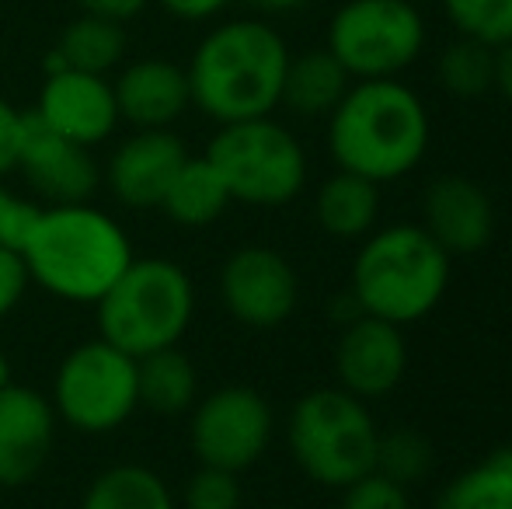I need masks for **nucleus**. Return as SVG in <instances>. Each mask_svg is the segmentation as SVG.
Masks as SVG:
<instances>
[{"label":"nucleus","mask_w":512,"mask_h":509,"mask_svg":"<svg viewBox=\"0 0 512 509\" xmlns=\"http://www.w3.org/2000/svg\"><path fill=\"white\" fill-rule=\"evenodd\" d=\"M140 408L154 415H185L199 401V370L178 346L136 360Z\"/></svg>","instance_id":"4be33fe9"},{"label":"nucleus","mask_w":512,"mask_h":509,"mask_svg":"<svg viewBox=\"0 0 512 509\" xmlns=\"http://www.w3.org/2000/svg\"><path fill=\"white\" fill-rule=\"evenodd\" d=\"M272 429L276 419L269 398L248 384H227L192 405L189 443L199 464L241 475L262 461Z\"/></svg>","instance_id":"9d476101"},{"label":"nucleus","mask_w":512,"mask_h":509,"mask_svg":"<svg viewBox=\"0 0 512 509\" xmlns=\"http://www.w3.org/2000/svg\"><path fill=\"white\" fill-rule=\"evenodd\" d=\"M241 503L244 492L234 471L209 468V464H199V471H192L182 492L185 509H241Z\"/></svg>","instance_id":"c85d7f7f"},{"label":"nucleus","mask_w":512,"mask_h":509,"mask_svg":"<svg viewBox=\"0 0 512 509\" xmlns=\"http://www.w3.org/2000/svg\"><path fill=\"white\" fill-rule=\"evenodd\" d=\"M290 454L317 485L349 489L377 468L380 429L363 398L345 387H317L293 405L286 426Z\"/></svg>","instance_id":"423d86ee"},{"label":"nucleus","mask_w":512,"mask_h":509,"mask_svg":"<svg viewBox=\"0 0 512 509\" xmlns=\"http://www.w3.org/2000/svg\"><path fill=\"white\" fill-rule=\"evenodd\" d=\"M450 286V255L425 227L394 224L370 234L352 262V300L370 318L411 325L443 300Z\"/></svg>","instance_id":"20e7f679"},{"label":"nucleus","mask_w":512,"mask_h":509,"mask_svg":"<svg viewBox=\"0 0 512 509\" xmlns=\"http://www.w3.org/2000/svg\"><path fill=\"white\" fill-rule=\"evenodd\" d=\"M230 192L206 157H189L178 168L157 210L178 227H209L230 210Z\"/></svg>","instance_id":"5701e85b"},{"label":"nucleus","mask_w":512,"mask_h":509,"mask_svg":"<svg viewBox=\"0 0 512 509\" xmlns=\"http://www.w3.org/2000/svg\"><path fill=\"white\" fill-rule=\"evenodd\" d=\"M119 119L133 129H171L192 109L189 74L182 63L143 56L119 70L112 81Z\"/></svg>","instance_id":"f3484780"},{"label":"nucleus","mask_w":512,"mask_h":509,"mask_svg":"<svg viewBox=\"0 0 512 509\" xmlns=\"http://www.w3.org/2000/svg\"><path fill=\"white\" fill-rule=\"evenodd\" d=\"M35 116L53 133L81 143V147H102L119 129V109H115V91L108 77L84 74V70H46Z\"/></svg>","instance_id":"ddd939ff"},{"label":"nucleus","mask_w":512,"mask_h":509,"mask_svg":"<svg viewBox=\"0 0 512 509\" xmlns=\"http://www.w3.org/2000/svg\"><path fill=\"white\" fill-rule=\"evenodd\" d=\"M81 509H178V503L154 468L112 464L88 485Z\"/></svg>","instance_id":"b1692460"},{"label":"nucleus","mask_w":512,"mask_h":509,"mask_svg":"<svg viewBox=\"0 0 512 509\" xmlns=\"http://www.w3.org/2000/svg\"><path fill=\"white\" fill-rule=\"evenodd\" d=\"M380 213V189L377 182L352 171H335L328 182L317 189L314 217L324 227V234L338 241L363 238L373 231Z\"/></svg>","instance_id":"412c9836"},{"label":"nucleus","mask_w":512,"mask_h":509,"mask_svg":"<svg viewBox=\"0 0 512 509\" xmlns=\"http://www.w3.org/2000/svg\"><path fill=\"white\" fill-rule=\"evenodd\" d=\"M28 286H32V276H28V265L21 252L0 248V318H7L25 300Z\"/></svg>","instance_id":"2f4dec72"},{"label":"nucleus","mask_w":512,"mask_h":509,"mask_svg":"<svg viewBox=\"0 0 512 509\" xmlns=\"http://www.w3.org/2000/svg\"><path fill=\"white\" fill-rule=\"evenodd\" d=\"M150 4H154V0H74V7L81 14H98V18L119 21V25L140 18Z\"/></svg>","instance_id":"f704fd0d"},{"label":"nucleus","mask_w":512,"mask_h":509,"mask_svg":"<svg viewBox=\"0 0 512 509\" xmlns=\"http://www.w3.org/2000/svg\"><path fill=\"white\" fill-rule=\"evenodd\" d=\"M28 276L63 304H98L133 262L129 234L91 203L42 206L21 245Z\"/></svg>","instance_id":"f03ea898"},{"label":"nucleus","mask_w":512,"mask_h":509,"mask_svg":"<svg viewBox=\"0 0 512 509\" xmlns=\"http://www.w3.org/2000/svg\"><path fill=\"white\" fill-rule=\"evenodd\" d=\"M338 381L356 398H380L405 381L408 346L401 325L359 314L345 325L335 353Z\"/></svg>","instance_id":"dca6fc26"},{"label":"nucleus","mask_w":512,"mask_h":509,"mask_svg":"<svg viewBox=\"0 0 512 509\" xmlns=\"http://www.w3.org/2000/svg\"><path fill=\"white\" fill-rule=\"evenodd\" d=\"M495 88L512 105V42L495 49Z\"/></svg>","instance_id":"c9c22d12"},{"label":"nucleus","mask_w":512,"mask_h":509,"mask_svg":"<svg viewBox=\"0 0 512 509\" xmlns=\"http://www.w3.org/2000/svg\"><path fill=\"white\" fill-rule=\"evenodd\" d=\"M189 161V147L175 129H133L108 157L102 182L126 210H157Z\"/></svg>","instance_id":"4468645a"},{"label":"nucleus","mask_w":512,"mask_h":509,"mask_svg":"<svg viewBox=\"0 0 512 509\" xmlns=\"http://www.w3.org/2000/svg\"><path fill=\"white\" fill-rule=\"evenodd\" d=\"M443 11L464 39L492 49L512 42V0H443Z\"/></svg>","instance_id":"bb28decb"},{"label":"nucleus","mask_w":512,"mask_h":509,"mask_svg":"<svg viewBox=\"0 0 512 509\" xmlns=\"http://www.w3.org/2000/svg\"><path fill=\"white\" fill-rule=\"evenodd\" d=\"M328 150L338 171L384 185L408 175L429 150V112L398 77L352 81L328 116Z\"/></svg>","instance_id":"7ed1b4c3"},{"label":"nucleus","mask_w":512,"mask_h":509,"mask_svg":"<svg viewBox=\"0 0 512 509\" xmlns=\"http://www.w3.org/2000/svg\"><path fill=\"white\" fill-rule=\"evenodd\" d=\"M7 384H11V360L0 353V387H7Z\"/></svg>","instance_id":"4c0bfd02"},{"label":"nucleus","mask_w":512,"mask_h":509,"mask_svg":"<svg viewBox=\"0 0 512 509\" xmlns=\"http://www.w3.org/2000/svg\"><path fill=\"white\" fill-rule=\"evenodd\" d=\"M14 171L25 175L28 189L46 206L91 203V196L102 185V168H98L91 147L53 133L35 112H25Z\"/></svg>","instance_id":"f8f14e48"},{"label":"nucleus","mask_w":512,"mask_h":509,"mask_svg":"<svg viewBox=\"0 0 512 509\" xmlns=\"http://www.w3.org/2000/svg\"><path fill=\"white\" fill-rule=\"evenodd\" d=\"M203 157L223 178L234 203L272 210L293 203L307 185L304 143L272 116L220 126Z\"/></svg>","instance_id":"0eeeda50"},{"label":"nucleus","mask_w":512,"mask_h":509,"mask_svg":"<svg viewBox=\"0 0 512 509\" xmlns=\"http://www.w3.org/2000/svg\"><path fill=\"white\" fill-rule=\"evenodd\" d=\"M432 468V443L415 429H391L377 443V475L391 478L398 485H411L425 478Z\"/></svg>","instance_id":"cd10ccee"},{"label":"nucleus","mask_w":512,"mask_h":509,"mask_svg":"<svg viewBox=\"0 0 512 509\" xmlns=\"http://www.w3.org/2000/svg\"><path fill=\"white\" fill-rule=\"evenodd\" d=\"M244 4L258 7V11H265V14H290V11L307 7L310 0H244Z\"/></svg>","instance_id":"e433bc0d"},{"label":"nucleus","mask_w":512,"mask_h":509,"mask_svg":"<svg viewBox=\"0 0 512 509\" xmlns=\"http://www.w3.org/2000/svg\"><path fill=\"white\" fill-rule=\"evenodd\" d=\"M290 46L258 18H234L209 28L185 67L192 105L213 123H244L279 109Z\"/></svg>","instance_id":"f257e3e1"},{"label":"nucleus","mask_w":512,"mask_h":509,"mask_svg":"<svg viewBox=\"0 0 512 509\" xmlns=\"http://www.w3.org/2000/svg\"><path fill=\"white\" fill-rule=\"evenodd\" d=\"M56 429H60V415L46 394L14 381L0 387V485L4 489H18L46 468Z\"/></svg>","instance_id":"2eb2a0df"},{"label":"nucleus","mask_w":512,"mask_h":509,"mask_svg":"<svg viewBox=\"0 0 512 509\" xmlns=\"http://www.w3.org/2000/svg\"><path fill=\"white\" fill-rule=\"evenodd\" d=\"M436 509H512V447H499L460 471L439 492Z\"/></svg>","instance_id":"393cba45"},{"label":"nucleus","mask_w":512,"mask_h":509,"mask_svg":"<svg viewBox=\"0 0 512 509\" xmlns=\"http://www.w3.org/2000/svg\"><path fill=\"white\" fill-rule=\"evenodd\" d=\"M342 492V509H411L405 485L391 482V478L377 475V471L363 475Z\"/></svg>","instance_id":"c756f323"},{"label":"nucleus","mask_w":512,"mask_h":509,"mask_svg":"<svg viewBox=\"0 0 512 509\" xmlns=\"http://www.w3.org/2000/svg\"><path fill=\"white\" fill-rule=\"evenodd\" d=\"M349 88H352L349 70H345L328 49H307V53H297V56L290 53L279 105H286L290 112L307 116V119L331 116Z\"/></svg>","instance_id":"aec40b11"},{"label":"nucleus","mask_w":512,"mask_h":509,"mask_svg":"<svg viewBox=\"0 0 512 509\" xmlns=\"http://www.w3.org/2000/svg\"><path fill=\"white\" fill-rule=\"evenodd\" d=\"M422 217H425L422 227L446 255H474L495 234L492 196L464 175L436 178L425 189Z\"/></svg>","instance_id":"a211bd4d"},{"label":"nucleus","mask_w":512,"mask_h":509,"mask_svg":"<svg viewBox=\"0 0 512 509\" xmlns=\"http://www.w3.org/2000/svg\"><path fill=\"white\" fill-rule=\"evenodd\" d=\"M425 21L411 0H345L328 21V53L352 81L398 77L422 56Z\"/></svg>","instance_id":"1a4fd4ad"},{"label":"nucleus","mask_w":512,"mask_h":509,"mask_svg":"<svg viewBox=\"0 0 512 509\" xmlns=\"http://www.w3.org/2000/svg\"><path fill=\"white\" fill-rule=\"evenodd\" d=\"M53 401L63 426L84 436L115 433L140 408L136 360L112 342L88 339L60 360L53 377Z\"/></svg>","instance_id":"6e6552de"},{"label":"nucleus","mask_w":512,"mask_h":509,"mask_svg":"<svg viewBox=\"0 0 512 509\" xmlns=\"http://www.w3.org/2000/svg\"><path fill=\"white\" fill-rule=\"evenodd\" d=\"M164 14H171L175 21H185V25H203V21H213L227 11L230 0H154Z\"/></svg>","instance_id":"72a5a7b5"},{"label":"nucleus","mask_w":512,"mask_h":509,"mask_svg":"<svg viewBox=\"0 0 512 509\" xmlns=\"http://www.w3.org/2000/svg\"><path fill=\"white\" fill-rule=\"evenodd\" d=\"M95 307L98 335L140 360L182 342L196 318V286L171 258H133Z\"/></svg>","instance_id":"39448f33"},{"label":"nucleus","mask_w":512,"mask_h":509,"mask_svg":"<svg viewBox=\"0 0 512 509\" xmlns=\"http://www.w3.org/2000/svg\"><path fill=\"white\" fill-rule=\"evenodd\" d=\"M21 129H25V112L14 109V105L0 95V178L11 175L14 164H18Z\"/></svg>","instance_id":"473e14b6"},{"label":"nucleus","mask_w":512,"mask_h":509,"mask_svg":"<svg viewBox=\"0 0 512 509\" xmlns=\"http://www.w3.org/2000/svg\"><path fill=\"white\" fill-rule=\"evenodd\" d=\"M42 206L32 203V199L11 192L4 182H0V248H11V252H21L25 238L32 234V224L39 217Z\"/></svg>","instance_id":"7c9ffc66"},{"label":"nucleus","mask_w":512,"mask_h":509,"mask_svg":"<svg viewBox=\"0 0 512 509\" xmlns=\"http://www.w3.org/2000/svg\"><path fill=\"white\" fill-rule=\"evenodd\" d=\"M439 84L457 98H481L495 88V49L460 35L439 56Z\"/></svg>","instance_id":"a878e982"},{"label":"nucleus","mask_w":512,"mask_h":509,"mask_svg":"<svg viewBox=\"0 0 512 509\" xmlns=\"http://www.w3.org/2000/svg\"><path fill=\"white\" fill-rule=\"evenodd\" d=\"M126 25L98 18V14H77L56 39L53 53L46 56V70H84V74L108 77L126 60Z\"/></svg>","instance_id":"6ab92c4d"},{"label":"nucleus","mask_w":512,"mask_h":509,"mask_svg":"<svg viewBox=\"0 0 512 509\" xmlns=\"http://www.w3.org/2000/svg\"><path fill=\"white\" fill-rule=\"evenodd\" d=\"M220 300L230 318L244 328L269 332L290 321L300 300V279L290 258L276 248L244 245L223 262Z\"/></svg>","instance_id":"9b49d317"}]
</instances>
